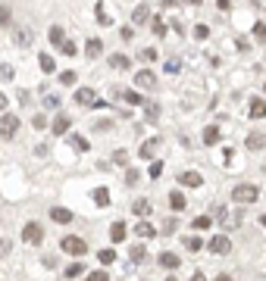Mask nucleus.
Instances as JSON below:
<instances>
[{"label":"nucleus","mask_w":266,"mask_h":281,"mask_svg":"<svg viewBox=\"0 0 266 281\" xmlns=\"http://www.w3.org/2000/svg\"><path fill=\"white\" fill-rule=\"evenodd\" d=\"M66 278H75V275H85V266L82 262H69V266H66V272H63Z\"/></svg>","instance_id":"obj_26"},{"label":"nucleus","mask_w":266,"mask_h":281,"mask_svg":"<svg viewBox=\"0 0 266 281\" xmlns=\"http://www.w3.org/2000/svg\"><path fill=\"white\" fill-rule=\"evenodd\" d=\"M91 281H110V275H107L104 269H94V272H91Z\"/></svg>","instance_id":"obj_44"},{"label":"nucleus","mask_w":266,"mask_h":281,"mask_svg":"<svg viewBox=\"0 0 266 281\" xmlns=\"http://www.w3.org/2000/svg\"><path fill=\"white\" fill-rule=\"evenodd\" d=\"M144 259H148V250H144L141 244H135L132 247V262H144Z\"/></svg>","instance_id":"obj_28"},{"label":"nucleus","mask_w":266,"mask_h":281,"mask_svg":"<svg viewBox=\"0 0 266 281\" xmlns=\"http://www.w3.org/2000/svg\"><path fill=\"white\" fill-rule=\"evenodd\" d=\"M97 131H113V122H107V119H104V122H97Z\"/></svg>","instance_id":"obj_52"},{"label":"nucleus","mask_w":266,"mask_h":281,"mask_svg":"<svg viewBox=\"0 0 266 281\" xmlns=\"http://www.w3.org/2000/svg\"><path fill=\"white\" fill-rule=\"evenodd\" d=\"M16 41H19V44H31V41H35V35H31V31H19V35H16Z\"/></svg>","instance_id":"obj_43"},{"label":"nucleus","mask_w":266,"mask_h":281,"mask_svg":"<svg viewBox=\"0 0 266 281\" xmlns=\"http://www.w3.org/2000/svg\"><path fill=\"white\" fill-rule=\"evenodd\" d=\"M94 13H97V22H100V25H110V16H107V10H104L100 3H97V10H94Z\"/></svg>","instance_id":"obj_41"},{"label":"nucleus","mask_w":266,"mask_h":281,"mask_svg":"<svg viewBox=\"0 0 266 281\" xmlns=\"http://www.w3.org/2000/svg\"><path fill=\"white\" fill-rule=\"evenodd\" d=\"M10 250H13V244L6 241V237H0V256H6V253H10Z\"/></svg>","instance_id":"obj_47"},{"label":"nucleus","mask_w":266,"mask_h":281,"mask_svg":"<svg viewBox=\"0 0 266 281\" xmlns=\"http://www.w3.org/2000/svg\"><path fill=\"white\" fill-rule=\"evenodd\" d=\"M0 25H10V6H0Z\"/></svg>","instance_id":"obj_45"},{"label":"nucleus","mask_w":266,"mask_h":281,"mask_svg":"<svg viewBox=\"0 0 266 281\" xmlns=\"http://www.w3.org/2000/svg\"><path fill=\"white\" fill-rule=\"evenodd\" d=\"M113 163H119V166H125V163H128V153H125V150H116Z\"/></svg>","instance_id":"obj_46"},{"label":"nucleus","mask_w":266,"mask_h":281,"mask_svg":"<svg viewBox=\"0 0 266 281\" xmlns=\"http://www.w3.org/2000/svg\"><path fill=\"white\" fill-rule=\"evenodd\" d=\"M75 103L79 106H107L104 100H97V91L94 88H79L75 91Z\"/></svg>","instance_id":"obj_4"},{"label":"nucleus","mask_w":266,"mask_h":281,"mask_svg":"<svg viewBox=\"0 0 266 281\" xmlns=\"http://www.w3.org/2000/svg\"><path fill=\"white\" fill-rule=\"evenodd\" d=\"M59 53H63V56H75V53H79V47H75V41H59Z\"/></svg>","instance_id":"obj_23"},{"label":"nucleus","mask_w":266,"mask_h":281,"mask_svg":"<svg viewBox=\"0 0 266 281\" xmlns=\"http://www.w3.org/2000/svg\"><path fill=\"white\" fill-rule=\"evenodd\" d=\"M22 241L25 244H41V241H44V228H41L38 222H29L22 228Z\"/></svg>","instance_id":"obj_6"},{"label":"nucleus","mask_w":266,"mask_h":281,"mask_svg":"<svg viewBox=\"0 0 266 281\" xmlns=\"http://www.w3.org/2000/svg\"><path fill=\"white\" fill-rule=\"evenodd\" d=\"M31 125H35L38 131H44L47 128V116H35V119H31Z\"/></svg>","instance_id":"obj_42"},{"label":"nucleus","mask_w":266,"mask_h":281,"mask_svg":"<svg viewBox=\"0 0 266 281\" xmlns=\"http://www.w3.org/2000/svg\"><path fill=\"white\" fill-rule=\"evenodd\" d=\"M247 116H251V119H263V116H266V100L254 97V100H251V106H247Z\"/></svg>","instance_id":"obj_14"},{"label":"nucleus","mask_w":266,"mask_h":281,"mask_svg":"<svg viewBox=\"0 0 266 281\" xmlns=\"http://www.w3.org/2000/svg\"><path fill=\"white\" fill-rule=\"evenodd\" d=\"M59 247H63V253H69V256H82V253H88V244H85L82 237H75V234H66L63 241H59Z\"/></svg>","instance_id":"obj_2"},{"label":"nucleus","mask_w":266,"mask_h":281,"mask_svg":"<svg viewBox=\"0 0 266 281\" xmlns=\"http://www.w3.org/2000/svg\"><path fill=\"white\" fill-rule=\"evenodd\" d=\"M178 181H182L185 187H201V184H204V175H201V172H194V169H188V172L178 175Z\"/></svg>","instance_id":"obj_10"},{"label":"nucleus","mask_w":266,"mask_h":281,"mask_svg":"<svg viewBox=\"0 0 266 281\" xmlns=\"http://www.w3.org/2000/svg\"><path fill=\"white\" fill-rule=\"evenodd\" d=\"M132 209H135V216H141V219H148V216H150V209H153V203H150V200H144V197H141V200H135V203H132Z\"/></svg>","instance_id":"obj_16"},{"label":"nucleus","mask_w":266,"mask_h":281,"mask_svg":"<svg viewBox=\"0 0 266 281\" xmlns=\"http://www.w3.org/2000/svg\"><path fill=\"white\" fill-rule=\"evenodd\" d=\"M69 144H72V147H75V150H82V153H85V150H88V141H85V138H82V134H72V138H69Z\"/></svg>","instance_id":"obj_34"},{"label":"nucleus","mask_w":266,"mask_h":281,"mask_svg":"<svg viewBox=\"0 0 266 281\" xmlns=\"http://www.w3.org/2000/svg\"><path fill=\"white\" fill-rule=\"evenodd\" d=\"M16 131H19V119H16L13 113H3L0 116V138L10 141V138H16Z\"/></svg>","instance_id":"obj_3"},{"label":"nucleus","mask_w":266,"mask_h":281,"mask_svg":"<svg viewBox=\"0 0 266 281\" xmlns=\"http://www.w3.org/2000/svg\"><path fill=\"white\" fill-rule=\"evenodd\" d=\"M69 125H72V119H69V116H66V113H57L54 125H50V131H54V134H59V138H63V134H69Z\"/></svg>","instance_id":"obj_7"},{"label":"nucleus","mask_w":266,"mask_h":281,"mask_svg":"<svg viewBox=\"0 0 266 281\" xmlns=\"http://www.w3.org/2000/svg\"><path fill=\"white\" fill-rule=\"evenodd\" d=\"M185 247H188V250H204V241H201V234H191V237H185Z\"/></svg>","instance_id":"obj_25"},{"label":"nucleus","mask_w":266,"mask_h":281,"mask_svg":"<svg viewBox=\"0 0 266 281\" xmlns=\"http://www.w3.org/2000/svg\"><path fill=\"white\" fill-rule=\"evenodd\" d=\"M207 250H210V253H216V256H226V253H232V241H229L226 234H216V237H210Z\"/></svg>","instance_id":"obj_5"},{"label":"nucleus","mask_w":266,"mask_h":281,"mask_svg":"<svg viewBox=\"0 0 266 281\" xmlns=\"http://www.w3.org/2000/svg\"><path fill=\"white\" fill-rule=\"evenodd\" d=\"M138 181H141V172H138V169H128V172H125V184H128V187H135Z\"/></svg>","instance_id":"obj_31"},{"label":"nucleus","mask_w":266,"mask_h":281,"mask_svg":"<svg viewBox=\"0 0 266 281\" xmlns=\"http://www.w3.org/2000/svg\"><path fill=\"white\" fill-rule=\"evenodd\" d=\"M160 53H157V50H153V47H144L141 50V53H138V59H141V63H153V59H157Z\"/></svg>","instance_id":"obj_29"},{"label":"nucleus","mask_w":266,"mask_h":281,"mask_svg":"<svg viewBox=\"0 0 266 281\" xmlns=\"http://www.w3.org/2000/svg\"><path fill=\"white\" fill-rule=\"evenodd\" d=\"M94 203H97V206H110V191L107 187H97V191H94Z\"/></svg>","instance_id":"obj_24"},{"label":"nucleus","mask_w":266,"mask_h":281,"mask_svg":"<svg viewBox=\"0 0 266 281\" xmlns=\"http://www.w3.org/2000/svg\"><path fill=\"white\" fill-rule=\"evenodd\" d=\"M169 206H173L176 212H182V209L188 206V200H185V194H182V191H173V194H169Z\"/></svg>","instance_id":"obj_20"},{"label":"nucleus","mask_w":266,"mask_h":281,"mask_svg":"<svg viewBox=\"0 0 266 281\" xmlns=\"http://www.w3.org/2000/svg\"><path fill=\"white\" fill-rule=\"evenodd\" d=\"M100 53H104V41H100V38H91L88 41V44H85V56H100Z\"/></svg>","instance_id":"obj_15"},{"label":"nucleus","mask_w":266,"mask_h":281,"mask_svg":"<svg viewBox=\"0 0 266 281\" xmlns=\"http://www.w3.org/2000/svg\"><path fill=\"white\" fill-rule=\"evenodd\" d=\"M50 219L59 222V225H69V222H72V212L66 209V206H54V209H50Z\"/></svg>","instance_id":"obj_13"},{"label":"nucleus","mask_w":266,"mask_h":281,"mask_svg":"<svg viewBox=\"0 0 266 281\" xmlns=\"http://www.w3.org/2000/svg\"><path fill=\"white\" fill-rule=\"evenodd\" d=\"M150 31H153L157 38H163V35H166V22H163L160 16H157V19H153V28H150Z\"/></svg>","instance_id":"obj_37"},{"label":"nucleus","mask_w":266,"mask_h":281,"mask_svg":"<svg viewBox=\"0 0 266 281\" xmlns=\"http://www.w3.org/2000/svg\"><path fill=\"white\" fill-rule=\"evenodd\" d=\"M13 66H6V63H0V81H13Z\"/></svg>","instance_id":"obj_36"},{"label":"nucleus","mask_w":266,"mask_h":281,"mask_svg":"<svg viewBox=\"0 0 266 281\" xmlns=\"http://www.w3.org/2000/svg\"><path fill=\"white\" fill-rule=\"evenodd\" d=\"M38 63H41V69H44V72H54V69H57V66H54V56H47V53H41Z\"/></svg>","instance_id":"obj_30"},{"label":"nucleus","mask_w":266,"mask_h":281,"mask_svg":"<svg viewBox=\"0 0 266 281\" xmlns=\"http://www.w3.org/2000/svg\"><path fill=\"white\" fill-rule=\"evenodd\" d=\"M182 3H191V6H201L204 0H182Z\"/></svg>","instance_id":"obj_55"},{"label":"nucleus","mask_w":266,"mask_h":281,"mask_svg":"<svg viewBox=\"0 0 266 281\" xmlns=\"http://www.w3.org/2000/svg\"><path fill=\"white\" fill-rule=\"evenodd\" d=\"M135 84H138V88H157V75H153L150 69H141L138 75H135Z\"/></svg>","instance_id":"obj_9"},{"label":"nucleus","mask_w":266,"mask_h":281,"mask_svg":"<svg viewBox=\"0 0 266 281\" xmlns=\"http://www.w3.org/2000/svg\"><path fill=\"white\" fill-rule=\"evenodd\" d=\"M244 147H247V150H263V147H266V131H251V134L244 138Z\"/></svg>","instance_id":"obj_8"},{"label":"nucleus","mask_w":266,"mask_h":281,"mask_svg":"<svg viewBox=\"0 0 266 281\" xmlns=\"http://www.w3.org/2000/svg\"><path fill=\"white\" fill-rule=\"evenodd\" d=\"M157 147H160V138H150V141H144L141 147H138V156H141V159H150L153 153H157Z\"/></svg>","instance_id":"obj_12"},{"label":"nucleus","mask_w":266,"mask_h":281,"mask_svg":"<svg viewBox=\"0 0 266 281\" xmlns=\"http://www.w3.org/2000/svg\"><path fill=\"white\" fill-rule=\"evenodd\" d=\"M163 172V163H150V178H160Z\"/></svg>","instance_id":"obj_50"},{"label":"nucleus","mask_w":266,"mask_h":281,"mask_svg":"<svg viewBox=\"0 0 266 281\" xmlns=\"http://www.w3.org/2000/svg\"><path fill=\"white\" fill-rule=\"evenodd\" d=\"M110 66H113V69H128V66H132V59H128V56H122V53H113V56H110Z\"/></svg>","instance_id":"obj_22"},{"label":"nucleus","mask_w":266,"mask_h":281,"mask_svg":"<svg viewBox=\"0 0 266 281\" xmlns=\"http://www.w3.org/2000/svg\"><path fill=\"white\" fill-rule=\"evenodd\" d=\"M216 6H219V10H229V6H232V0H216Z\"/></svg>","instance_id":"obj_53"},{"label":"nucleus","mask_w":266,"mask_h":281,"mask_svg":"<svg viewBox=\"0 0 266 281\" xmlns=\"http://www.w3.org/2000/svg\"><path fill=\"white\" fill-rule=\"evenodd\" d=\"M219 138H222V131L216 128V125H207V128H204V144H207V147L219 144Z\"/></svg>","instance_id":"obj_18"},{"label":"nucleus","mask_w":266,"mask_h":281,"mask_svg":"<svg viewBox=\"0 0 266 281\" xmlns=\"http://www.w3.org/2000/svg\"><path fill=\"white\" fill-rule=\"evenodd\" d=\"M194 38L197 41H207L210 38V28H207V25H194Z\"/></svg>","instance_id":"obj_38"},{"label":"nucleus","mask_w":266,"mask_h":281,"mask_svg":"<svg viewBox=\"0 0 266 281\" xmlns=\"http://www.w3.org/2000/svg\"><path fill=\"white\" fill-rule=\"evenodd\" d=\"M122 100H125V103H132V106H138V103H144L138 91H122Z\"/></svg>","instance_id":"obj_27"},{"label":"nucleus","mask_w":266,"mask_h":281,"mask_svg":"<svg viewBox=\"0 0 266 281\" xmlns=\"http://www.w3.org/2000/svg\"><path fill=\"white\" fill-rule=\"evenodd\" d=\"M97 259L104 262V266H110V262L116 259V250H110V247H107V250H100V253H97Z\"/></svg>","instance_id":"obj_33"},{"label":"nucleus","mask_w":266,"mask_h":281,"mask_svg":"<svg viewBox=\"0 0 266 281\" xmlns=\"http://www.w3.org/2000/svg\"><path fill=\"white\" fill-rule=\"evenodd\" d=\"M44 106H47V109H57V106H59V97H54V94L44 97Z\"/></svg>","instance_id":"obj_48"},{"label":"nucleus","mask_w":266,"mask_h":281,"mask_svg":"<svg viewBox=\"0 0 266 281\" xmlns=\"http://www.w3.org/2000/svg\"><path fill=\"white\" fill-rule=\"evenodd\" d=\"M66 35H63V28H59V25H54V28H50V41H54V44L59 47V41H63Z\"/></svg>","instance_id":"obj_39"},{"label":"nucleus","mask_w":266,"mask_h":281,"mask_svg":"<svg viewBox=\"0 0 266 281\" xmlns=\"http://www.w3.org/2000/svg\"><path fill=\"white\" fill-rule=\"evenodd\" d=\"M254 6H266V0H254Z\"/></svg>","instance_id":"obj_56"},{"label":"nucleus","mask_w":266,"mask_h":281,"mask_svg":"<svg viewBox=\"0 0 266 281\" xmlns=\"http://www.w3.org/2000/svg\"><path fill=\"white\" fill-rule=\"evenodd\" d=\"M135 234H138V237H153V234H157V228H153L148 219H141V222L135 225Z\"/></svg>","instance_id":"obj_21"},{"label":"nucleus","mask_w":266,"mask_h":281,"mask_svg":"<svg viewBox=\"0 0 266 281\" xmlns=\"http://www.w3.org/2000/svg\"><path fill=\"white\" fill-rule=\"evenodd\" d=\"M148 19H150V10H148V3H138V6H135V13H132V22H135V25H144Z\"/></svg>","instance_id":"obj_17"},{"label":"nucleus","mask_w":266,"mask_h":281,"mask_svg":"<svg viewBox=\"0 0 266 281\" xmlns=\"http://www.w3.org/2000/svg\"><path fill=\"white\" fill-rule=\"evenodd\" d=\"M191 228H194V231H204V228H210V216H197L194 222H191Z\"/></svg>","instance_id":"obj_32"},{"label":"nucleus","mask_w":266,"mask_h":281,"mask_svg":"<svg viewBox=\"0 0 266 281\" xmlns=\"http://www.w3.org/2000/svg\"><path fill=\"white\" fill-rule=\"evenodd\" d=\"M257 197H260V191H257L254 184H235V187H232V203L247 206V203H254Z\"/></svg>","instance_id":"obj_1"},{"label":"nucleus","mask_w":266,"mask_h":281,"mask_svg":"<svg viewBox=\"0 0 266 281\" xmlns=\"http://www.w3.org/2000/svg\"><path fill=\"white\" fill-rule=\"evenodd\" d=\"M6 109V94H0V113Z\"/></svg>","instance_id":"obj_54"},{"label":"nucleus","mask_w":266,"mask_h":281,"mask_svg":"<svg viewBox=\"0 0 266 281\" xmlns=\"http://www.w3.org/2000/svg\"><path fill=\"white\" fill-rule=\"evenodd\" d=\"M160 266H163V269H173V272H176L178 266H182V259H178L176 253H160Z\"/></svg>","instance_id":"obj_19"},{"label":"nucleus","mask_w":266,"mask_h":281,"mask_svg":"<svg viewBox=\"0 0 266 281\" xmlns=\"http://www.w3.org/2000/svg\"><path fill=\"white\" fill-rule=\"evenodd\" d=\"M75 78H79V75H75L72 69H66V72H59V81H63V84H75Z\"/></svg>","instance_id":"obj_40"},{"label":"nucleus","mask_w":266,"mask_h":281,"mask_svg":"<svg viewBox=\"0 0 266 281\" xmlns=\"http://www.w3.org/2000/svg\"><path fill=\"white\" fill-rule=\"evenodd\" d=\"M176 228H178V222H176V219H169V222H166V225H163V231H166V234H173V231H176Z\"/></svg>","instance_id":"obj_51"},{"label":"nucleus","mask_w":266,"mask_h":281,"mask_svg":"<svg viewBox=\"0 0 266 281\" xmlns=\"http://www.w3.org/2000/svg\"><path fill=\"white\" fill-rule=\"evenodd\" d=\"M178 69H182V63H178V59H169V63H166V72H169V75L178 72Z\"/></svg>","instance_id":"obj_49"},{"label":"nucleus","mask_w":266,"mask_h":281,"mask_svg":"<svg viewBox=\"0 0 266 281\" xmlns=\"http://www.w3.org/2000/svg\"><path fill=\"white\" fill-rule=\"evenodd\" d=\"M254 38L260 41V44H266V22H257L254 25Z\"/></svg>","instance_id":"obj_35"},{"label":"nucleus","mask_w":266,"mask_h":281,"mask_svg":"<svg viewBox=\"0 0 266 281\" xmlns=\"http://www.w3.org/2000/svg\"><path fill=\"white\" fill-rule=\"evenodd\" d=\"M125 234H128L125 222H113V225H110V241H113V244H122V241H125Z\"/></svg>","instance_id":"obj_11"}]
</instances>
